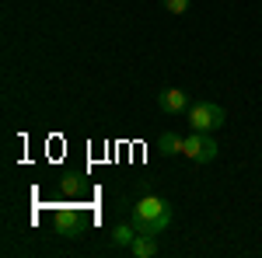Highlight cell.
Listing matches in <instances>:
<instances>
[{
  "label": "cell",
  "mask_w": 262,
  "mask_h": 258,
  "mask_svg": "<svg viewBox=\"0 0 262 258\" xmlns=\"http://www.w3.org/2000/svg\"><path fill=\"white\" fill-rule=\"evenodd\" d=\"M182 154L192 160V164H210V160H217L221 147H217V139L210 136V133L192 129L189 136H182Z\"/></svg>",
  "instance_id": "2"
},
{
  "label": "cell",
  "mask_w": 262,
  "mask_h": 258,
  "mask_svg": "<svg viewBox=\"0 0 262 258\" xmlns=\"http://www.w3.org/2000/svg\"><path fill=\"white\" fill-rule=\"evenodd\" d=\"M158 147H161V154H164V157H175V154H182V136L168 129V133H161Z\"/></svg>",
  "instance_id": "8"
},
{
  "label": "cell",
  "mask_w": 262,
  "mask_h": 258,
  "mask_svg": "<svg viewBox=\"0 0 262 258\" xmlns=\"http://www.w3.org/2000/svg\"><path fill=\"white\" fill-rule=\"evenodd\" d=\"M56 230H60L67 241H74L77 234H81V209H74V206L56 209Z\"/></svg>",
  "instance_id": "4"
},
{
  "label": "cell",
  "mask_w": 262,
  "mask_h": 258,
  "mask_svg": "<svg viewBox=\"0 0 262 258\" xmlns=\"http://www.w3.org/2000/svg\"><path fill=\"white\" fill-rule=\"evenodd\" d=\"M63 192H70V196H74V192H81V181L67 178V181H63Z\"/></svg>",
  "instance_id": "10"
},
{
  "label": "cell",
  "mask_w": 262,
  "mask_h": 258,
  "mask_svg": "<svg viewBox=\"0 0 262 258\" xmlns=\"http://www.w3.org/2000/svg\"><path fill=\"white\" fill-rule=\"evenodd\" d=\"M133 223L140 234H164L171 227V206L161 196H143L133 202Z\"/></svg>",
  "instance_id": "1"
},
{
  "label": "cell",
  "mask_w": 262,
  "mask_h": 258,
  "mask_svg": "<svg viewBox=\"0 0 262 258\" xmlns=\"http://www.w3.org/2000/svg\"><path fill=\"white\" fill-rule=\"evenodd\" d=\"M129 251H133V258H154L158 255V234H137Z\"/></svg>",
  "instance_id": "6"
},
{
  "label": "cell",
  "mask_w": 262,
  "mask_h": 258,
  "mask_svg": "<svg viewBox=\"0 0 262 258\" xmlns=\"http://www.w3.org/2000/svg\"><path fill=\"white\" fill-rule=\"evenodd\" d=\"M224 108L217 101H196L192 108H189V126L192 129H200V133H213V129H221L224 126Z\"/></svg>",
  "instance_id": "3"
},
{
  "label": "cell",
  "mask_w": 262,
  "mask_h": 258,
  "mask_svg": "<svg viewBox=\"0 0 262 258\" xmlns=\"http://www.w3.org/2000/svg\"><path fill=\"white\" fill-rule=\"evenodd\" d=\"M137 234H140L137 223H133V227H129V223H116V227H112V244H116V248H129Z\"/></svg>",
  "instance_id": "7"
},
{
  "label": "cell",
  "mask_w": 262,
  "mask_h": 258,
  "mask_svg": "<svg viewBox=\"0 0 262 258\" xmlns=\"http://www.w3.org/2000/svg\"><path fill=\"white\" fill-rule=\"evenodd\" d=\"M189 4H192V0H164V11H168V14H185Z\"/></svg>",
  "instance_id": "9"
},
{
  "label": "cell",
  "mask_w": 262,
  "mask_h": 258,
  "mask_svg": "<svg viewBox=\"0 0 262 258\" xmlns=\"http://www.w3.org/2000/svg\"><path fill=\"white\" fill-rule=\"evenodd\" d=\"M158 108H161V112H168V115H179V112H185V108H189V95H185L182 87H168V91H161V95H158Z\"/></svg>",
  "instance_id": "5"
}]
</instances>
